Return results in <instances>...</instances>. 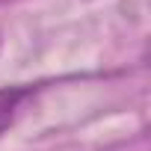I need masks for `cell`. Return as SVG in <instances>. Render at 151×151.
<instances>
[{
  "label": "cell",
  "instance_id": "1",
  "mask_svg": "<svg viewBox=\"0 0 151 151\" xmlns=\"http://www.w3.org/2000/svg\"><path fill=\"white\" fill-rule=\"evenodd\" d=\"M33 101V86H3L0 89V136H3L18 116L24 113V107Z\"/></svg>",
  "mask_w": 151,
  "mask_h": 151
}]
</instances>
